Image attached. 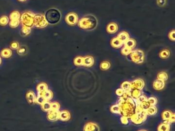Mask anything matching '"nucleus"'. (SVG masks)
Segmentation results:
<instances>
[{
    "label": "nucleus",
    "instance_id": "1",
    "mask_svg": "<svg viewBox=\"0 0 175 131\" xmlns=\"http://www.w3.org/2000/svg\"><path fill=\"white\" fill-rule=\"evenodd\" d=\"M118 104L120 108V115L130 118L135 113L136 104L131 97L120 98Z\"/></svg>",
    "mask_w": 175,
    "mask_h": 131
},
{
    "label": "nucleus",
    "instance_id": "2",
    "mask_svg": "<svg viewBox=\"0 0 175 131\" xmlns=\"http://www.w3.org/2000/svg\"><path fill=\"white\" fill-rule=\"evenodd\" d=\"M97 19L93 16L89 14L84 17L79 22L80 27L86 30H92L97 26Z\"/></svg>",
    "mask_w": 175,
    "mask_h": 131
},
{
    "label": "nucleus",
    "instance_id": "3",
    "mask_svg": "<svg viewBox=\"0 0 175 131\" xmlns=\"http://www.w3.org/2000/svg\"><path fill=\"white\" fill-rule=\"evenodd\" d=\"M45 17L48 23L55 24L61 19V13L59 10L55 9H50L46 12Z\"/></svg>",
    "mask_w": 175,
    "mask_h": 131
},
{
    "label": "nucleus",
    "instance_id": "4",
    "mask_svg": "<svg viewBox=\"0 0 175 131\" xmlns=\"http://www.w3.org/2000/svg\"><path fill=\"white\" fill-rule=\"evenodd\" d=\"M35 15V14L31 12H24L20 18L21 22L23 26L30 28L34 26V19Z\"/></svg>",
    "mask_w": 175,
    "mask_h": 131
},
{
    "label": "nucleus",
    "instance_id": "5",
    "mask_svg": "<svg viewBox=\"0 0 175 131\" xmlns=\"http://www.w3.org/2000/svg\"><path fill=\"white\" fill-rule=\"evenodd\" d=\"M147 116L146 110H143L141 112L135 113L130 117V119L135 124H140L146 120Z\"/></svg>",
    "mask_w": 175,
    "mask_h": 131
},
{
    "label": "nucleus",
    "instance_id": "6",
    "mask_svg": "<svg viewBox=\"0 0 175 131\" xmlns=\"http://www.w3.org/2000/svg\"><path fill=\"white\" fill-rule=\"evenodd\" d=\"M44 16L42 14H35L34 19V26L38 28H43L46 27L48 25Z\"/></svg>",
    "mask_w": 175,
    "mask_h": 131
},
{
    "label": "nucleus",
    "instance_id": "7",
    "mask_svg": "<svg viewBox=\"0 0 175 131\" xmlns=\"http://www.w3.org/2000/svg\"><path fill=\"white\" fill-rule=\"evenodd\" d=\"M130 54L131 59L134 63L137 64L143 63L144 61V54L141 50H135L133 52H131Z\"/></svg>",
    "mask_w": 175,
    "mask_h": 131
},
{
    "label": "nucleus",
    "instance_id": "8",
    "mask_svg": "<svg viewBox=\"0 0 175 131\" xmlns=\"http://www.w3.org/2000/svg\"><path fill=\"white\" fill-rule=\"evenodd\" d=\"M162 117L164 122L170 124L175 121V114L170 111H165L162 113Z\"/></svg>",
    "mask_w": 175,
    "mask_h": 131
},
{
    "label": "nucleus",
    "instance_id": "9",
    "mask_svg": "<svg viewBox=\"0 0 175 131\" xmlns=\"http://www.w3.org/2000/svg\"><path fill=\"white\" fill-rule=\"evenodd\" d=\"M78 16L77 15L73 13H69L68 14L66 17V21L67 23L70 25H74L78 22Z\"/></svg>",
    "mask_w": 175,
    "mask_h": 131
},
{
    "label": "nucleus",
    "instance_id": "10",
    "mask_svg": "<svg viewBox=\"0 0 175 131\" xmlns=\"http://www.w3.org/2000/svg\"><path fill=\"white\" fill-rule=\"evenodd\" d=\"M144 86V83L143 80L141 79H137L131 83V90L138 89L139 90H142Z\"/></svg>",
    "mask_w": 175,
    "mask_h": 131
},
{
    "label": "nucleus",
    "instance_id": "11",
    "mask_svg": "<svg viewBox=\"0 0 175 131\" xmlns=\"http://www.w3.org/2000/svg\"><path fill=\"white\" fill-rule=\"evenodd\" d=\"M60 111L56 110H50L47 114V118L49 120L55 122L59 119Z\"/></svg>",
    "mask_w": 175,
    "mask_h": 131
},
{
    "label": "nucleus",
    "instance_id": "12",
    "mask_svg": "<svg viewBox=\"0 0 175 131\" xmlns=\"http://www.w3.org/2000/svg\"><path fill=\"white\" fill-rule=\"evenodd\" d=\"M84 131H100V128L97 124L93 122H88L85 125Z\"/></svg>",
    "mask_w": 175,
    "mask_h": 131
},
{
    "label": "nucleus",
    "instance_id": "13",
    "mask_svg": "<svg viewBox=\"0 0 175 131\" xmlns=\"http://www.w3.org/2000/svg\"><path fill=\"white\" fill-rule=\"evenodd\" d=\"M165 86V83L164 81L160 79L156 80L153 84L154 88L156 90H162Z\"/></svg>",
    "mask_w": 175,
    "mask_h": 131
},
{
    "label": "nucleus",
    "instance_id": "14",
    "mask_svg": "<svg viewBox=\"0 0 175 131\" xmlns=\"http://www.w3.org/2000/svg\"><path fill=\"white\" fill-rule=\"evenodd\" d=\"M94 64V59L92 56H86L83 58V66L85 67H91Z\"/></svg>",
    "mask_w": 175,
    "mask_h": 131
},
{
    "label": "nucleus",
    "instance_id": "15",
    "mask_svg": "<svg viewBox=\"0 0 175 131\" xmlns=\"http://www.w3.org/2000/svg\"><path fill=\"white\" fill-rule=\"evenodd\" d=\"M70 118V114L68 111L64 110L60 112L59 119L60 120L66 122L69 120Z\"/></svg>",
    "mask_w": 175,
    "mask_h": 131
},
{
    "label": "nucleus",
    "instance_id": "16",
    "mask_svg": "<svg viewBox=\"0 0 175 131\" xmlns=\"http://www.w3.org/2000/svg\"><path fill=\"white\" fill-rule=\"evenodd\" d=\"M28 102L30 103H34L36 102V96L32 91H29L26 95Z\"/></svg>",
    "mask_w": 175,
    "mask_h": 131
},
{
    "label": "nucleus",
    "instance_id": "17",
    "mask_svg": "<svg viewBox=\"0 0 175 131\" xmlns=\"http://www.w3.org/2000/svg\"><path fill=\"white\" fill-rule=\"evenodd\" d=\"M118 27L117 25L113 23L110 24L107 28V30L110 33H115L118 31Z\"/></svg>",
    "mask_w": 175,
    "mask_h": 131
},
{
    "label": "nucleus",
    "instance_id": "18",
    "mask_svg": "<svg viewBox=\"0 0 175 131\" xmlns=\"http://www.w3.org/2000/svg\"><path fill=\"white\" fill-rule=\"evenodd\" d=\"M170 125L168 123L165 122H163L160 124L158 128V131H170Z\"/></svg>",
    "mask_w": 175,
    "mask_h": 131
},
{
    "label": "nucleus",
    "instance_id": "19",
    "mask_svg": "<svg viewBox=\"0 0 175 131\" xmlns=\"http://www.w3.org/2000/svg\"><path fill=\"white\" fill-rule=\"evenodd\" d=\"M130 91L131 97L134 99H137L142 95L141 90L138 89H133Z\"/></svg>",
    "mask_w": 175,
    "mask_h": 131
},
{
    "label": "nucleus",
    "instance_id": "20",
    "mask_svg": "<svg viewBox=\"0 0 175 131\" xmlns=\"http://www.w3.org/2000/svg\"><path fill=\"white\" fill-rule=\"evenodd\" d=\"M37 91L39 92H44L48 90V86L45 83H41L37 85Z\"/></svg>",
    "mask_w": 175,
    "mask_h": 131
},
{
    "label": "nucleus",
    "instance_id": "21",
    "mask_svg": "<svg viewBox=\"0 0 175 131\" xmlns=\"http://www.w3.org/2000/svg\"><path fill=\"white\" fill-rule=\"evenodd\" d=\"M123 42L118 38H113L111 41V45L115 48H120L122 46Z\"/></svg>",
    "mask_w": 175,
    "mask_h": 131
},
{
    "label": "nucleus",
    "instance_id": "22",
    "mask_svg": "<svg viewBox=\"0 0 175 131\" xmlns=\"http://www.w3.org/2000/svg\"><path fill=\"white\" fill-rule=\"evenodd\" d=\"M121 89L124 92H129L131 91V83L128 82H124L121 84Z\"/></svg>",
    "mask_w": 175,
    "mask_h": 131
},
{
    "label": "nucleus",
    "instance_id": "23",
    "mask_svg": "<svg viewBox=\"0 0 175 131\" xmlns=\"http://www.w3.org/2000/svg\"><path fill=\"white\" fill-rule=\"evenodd\" d=\"M12 55V51L9 49H4L1 53V56L4 58H9Z\"/></svg>",
    "mask_w": 175,
    "mask_h": 131
},
{
    "label": "nucleus",
    "instance_id": "24",
    "mask_svg": "<svg viewBox=\"0 0 175 131\" xmlns=\"http://www.w3.org/2000/svg\"><path fill=\"white\" fill-rule=\"evenodd\" d=\"M42 109L45 112H49L51 110V103L49 102V101H46L45 103L41 104Z\"/></svg>",
    "mask_w": 175,
    "mask_h": 131
},
{
    "label": "nucleus",
    "instance_id": "25",
    "mask_svg": "<svg viewBox=\"0 0 175 131\" xmlns=\"http://www.w3.org/2000/svg\"><path fill=\"white\" fill-rule=\"evenodd\" d=\"M21 18L20 13L18 11H15L11 12V13L10 14L9 16V19L10 20H20Z\"/></svg>",
    "mask_w": 175,
    "mask_h": 131
},
{
    "label": "nucleus",
    "instance_id": "26",
    "mask_svg": "<svg viewBox=\"0 0 175 131\" xmlns=\"http://www.w3.org/2000/svg\"><path fill=\"white\" fill-rule=\"evenodd\" d=\"M118 38L123 43V42H125L127 39H129V36L127 34V33L125 32H121L120 34H119V35L118 36Z\"/></svg>",
    "mask_w": 175,
    "mask_h": 131
},
{
    "label": "nucleus",
    "instance_id": "27",
    "mask_svg": "<svg viewBox=\"0 0 175 131\" xmlns=\"http://www.w3.org/2000/svg\"><path fill=\"white\" fill-rule=\"evenodd\" d=\"M146 112L148 115H154L157 113V108L155 106H150L147 110H146Z\"/></svg>",
    "mask_w": 175,
    "mask_h": 131
},
{
    "label": "nucleus",
    "instance_id": "28",
    "mask_svg": "<svg viewBox=\"0 0 175 131\" xmlns=\"http://www.w3.org/2000/svg\"><path fill=\"white\" fill-rule=\"evenodd\" d=\"M136 45V43L134 40L132 39H129L125 42V47H127L130 49L134 48Z\"/></svg>",
    "mask_w": 175,
    "mask_h": 131
},
{
    "label": "nucleus",
    "instance_id": "29",
    "mask_svg": "<svg viewBox=\"0 0 175 131\" xmlns=\"http://www.w3.org/2000/svg\"><path fill=\"white\" fill-rule=\"evenodd\" d=\"M53 93L52 91L49 90H47L44 93L43 96L45 98L46 101H49L53 98Z\"/></svg>",
    "mask_w": 175,
    "mask_h": 131
},
{
    "label": "nucleus",
    "instance_id": "30",
    "mask_svg": "<svg viewBox=\"0 0 175 131\" xmlns=\"http://www.w3.org/2000/svg\"><path fill=\"white\" fill-rule=\"evenodd\" d=\"M9 23V18L6 16H2L0 18V25L5 26Z\"/></svg>",
    "mask_w": 175,
    "mask_h": 131
},
{
    "label": "nucleus",
    "instance_id": "31",
    "mask_svg": "<svg viewBox=\"0 0 175 131\" xmlns=\"http://www.w3.org/2000/svg\"><path fill=\"white\" fill-rule=\"evenodd\" d=\"M111 112L113 113L120 114V108L118 104L111 106Z\"/></svg>",
    "mask_w": 175,
    "mask_h": 131
},
{
    "label": "nucleus",
    "instance_id": "32",
    "mask_svg": "<svg viewBox=\"0 0 175 131\" xmlns=\"http://www.w3.org/2000/svg\"><path fill=\"white\" fill-rule=\"evenodd\" d=\"M83 58L80 56L76 57L74 60V64L75 65L77 66H83Z\"/></svg>",
    "mask_w": 175,
    "mask_h": 131
},
{
    "label": "nucleus",
    "instance_id": "33",
    "mask_svg": "<svg viewBox=\"0 0 175 131\" xmlns=\"http://www.w3.org/2000/svg\"><path fill=\"white\" fill-rule=\"evenodd\" d=\"M168 78V76L166 74V73L164 72H160L158 75V79H160L161 80H163L164 82L166 81V80Z\"/></svg>",
    "mask_w": 175,
    "mask_h": 131
},
{
    "label": "nucleus",
    "instance_id": "34",
    "mask_svg": "<svg viewBox=\"0 0 175 131\" xmlns=\"http://www.w3.org/2000/svg\"><path fill=\"white\" fill-rule=\"evenodd\" d=\"M20 23V20H10L9 26L11 28H16L19 25Z\"/></svg>",
    "mask_w": 175,
    "mask_h": 131
},
{
    "label": "nucleus",
    "instance_id": "35",
    "mask_svg": "<svg viewBox=\"0 0 175 131\" xmlns=\"http://www.w3.org/2000/svg\"><path fill=\"white\" fill-rule=\"evenodd\" d=\"M148 99V98L146 97V96H145L144 95H141L138 99H135V100H136V101H135V102L136 103H142V102L147 101Z\"/></svg>",
    "mask_w": 175,
    "mask_h": 131
},
{
    "label": "nucleus",
    "instance_id": "36",
    "mask_svg": "<svg viewBox=\"0 0 175 131\" xmlns=\"http://www.w3.org/2000/svg\"><path fill=\"white\" fill-rule=\"evenodd\" d=\"M45 102H46V99L43 96L37 95V96L36 98V103L40 104H42Z\"/></svg>",
    "mask_w": 175,
    "mask_h": 131
},
{
    "label": "nucleus",
    "instance_id": "37",
    "mask_svg": "<svg viewBox=\"0 0 175 131\" xmlns=\"http://www.w3.org/2000/svg\"><path fill=\"white\" fill-rule=\"evenodd\" d=\"M30 32H31V28L30 27L23 26V27L22 29V32L23 34H24L25 36H27L30 33Z\"/></svg>",
    "mask_w": 175,
    "mask_h": 131
},
{
    "label": "nucleus",
    "instance_id": "38",
    "mask_svg": "<svg viewBox=\"0 0 175 131\" xmlns=\"http://www.w3.org/2000/svg\"><path fill=\"white\" fill-rule=\"evenodd\" d=\"M148 103L150 104V106H155L157 103V99L155 97H150L148 98Z\"/></svg>",
    "mask_w": 175,
    "mask_h": 131
},
{
    "label": "nucleus",
    "instance_id": "39",
    "mask_svg": "<svg viewBox=\"0 0 175 131\" xmlns=\"http://www.w3.org/2000/svg\"><path fill=\"white\" fill-rule=\"evenodd\" d=\"M131 49L126 47H124L121 50L122 54L125 56L129 55L131 53Z\"/></svg>",
    "mask_w": 175,
    "mask_h": 131
},
{
    "label": "nucleus",
    "instance_id": "40",
    "mask_svg": "<svg viewBox=\"0 0 175 131\" xmlns=\"http://www.w3.org/2000/svg\"><path fill=\"white\" fill-rule=\"evenodd\" d=\"M110 64L108 62H103L101 64V68L103 70H108L110 68Z\"/></svg>",
    "mask_w": 175,
    "mask_h": 131
},
{
    "label": "nucleus",
    "instance_id": "41",
    "mask_svg": "<svg viewBox=\"0 0 175 131\" xmlns=\"http://www.w3.org/2000/svg\"><path fill=\"white\" fill-rule=\"evenodd\" d=\"M141 107L142 108V109L144 110H147L148 108L150 106V104L148 103V100L147 101H145V102H142V103H139Z\"/></svg>",
    "mask_w": 175,
    "mask_h": 131
},
{
    "label": "nucleus",
    "instance_id": "42",
    "mask_svg": "<svg viewBox=\"0 0 175 131\" xmlns=\"http://www.w3.org/2000/svg\"><path fill=\"white\" fill-rule=\"evenodd\" d=\"M51 110H56V111H59V109L60 108V105L58 103L54 102L53 103H51Z\"/></svg>",
    "mask_w": 175,
    "mask_h": 131
},
{
    "label": "nucleus",
    "instance_id": "43",
    "mask_svg": "<svg viewBox=\"0 0 175 131\" xmlns=\"http://www.w3.org/2000/svg\"><path fill=\"white\" fill-rule=\"evenodd\" d=\"M160 56L161 58H166L169 56V52L168 50H163L160 53Z\"/></svg>",
    "mask_w": 175,
    "mask_h": 131
},
{
    "label": "nucleus",
    "instance_id": "44",
    "mask_svg": "<svg viewBox=\"0 0 175 131\" xmlns=\"http://www.w3.org/2000/svg\"><path fill=\"white\" fill-rule=\"evenodd\" d=\"M121 122L122 123L124 124H127L129 123V118L122 116V117L121 118Z\"/></svg>",
    "mask_w": 175,
    "mask_h": 131
},
{
    "label": "nucleus",
    "instance_id": "45",
    "mask_svg": "<svg viewBox=\"0 0 175 131\" xmlns=\"http://www.w3.org/2000/svg\"><path fill=\"white\" fill-rule=\"evenodd\" d=\"M10 47L11 48V49H18V44L17 42H13L11 43Z\"/></svg>",
    "mask_w": 175,
    "mask_h": 131
},
{
    "label": "nucleus",
    "instance_id": "46",
    "mask_svg": "<svg viewBox=\"0 0 175 131\" xmlns=\"http://www.w3.org/2000/svg\"><path fill=\"white\" fill-rule=\"evenodd\" d=\"M124 91L121 88V89H117V90H116V94H117L118 96H120V97H121V96L123 95V94L124 93Z\"/></svg>",
    "mask_w": 175,
    "mask_h": 131
},
{
    "label": "nucleus",
    "instance_id": "47",
    "mask_svg": "<svg viewBox=\"0 0 175 131\" xmlns=\"http://www.w3.org/2000/svg\"><path fill=\"white\" fill-rule=\"evenodd\" d=\"M157 3L160 6H163L166 3V0H157Z\"/></svg>",
    "mask_w": 175,
    "mask_h": 131
},
{
    "label": "nucleus",
    "instance_id": "48",
    "mask_svg": "<svg viewBox=\"0 0 175 131\" xmlns=\"http://www.w3.org/2000/svg\"><path fill=\"white\" fill-rule=\"evenodd\" d=\"M18 54H20V55H23L24 54H25V48H20L19 49H18Z\"/></svg>",
    "mask_w": 175,
    "mask_h": 131
},
{
    "label": "nucleus",
    "instance_id": "49",
    "mask_svg": "<svg viewBox=\"0 0 175 131\" xmlns=\"http://www.w3.org/2000/svg\"><path fill=\"white\" fill-rule=\"evenodd\" d=\"M169 38L171 40H172L173 41H175V31H173L172 32H170L169 35Z\"/></svg>",
    "mask_w": 175,
    "mask_h": 131
},
{
    "label": "nucleus",
    "instance_id": "50",
    "mask_svg": "<svg viewBox=\"0 0 175 131\" xmlns=\"http://www.w3.org/2000/svg\"><path fill=\"white\" fill-rule=\"evenodd\" d=\"M19 1H20V2H25V1H26V0H18Z\"/></svg>",
    "mask_w": 175,
    "mask_h": 131
},
{
    "label": "nucleus",
    "instance_id": "51",
    "mask_svg": "<svg viewBox=\"0 0 175 131\" xmlns=\"http://www.w3.org/2000/svg\"><path fill=\"white\" fill-rule=\"evenodd\" d=\"M146 131V130H140V131Z\"/></svg>",
    "mask_w": 175,
    "mask_h": 131
},
{
    "label": "nucleus",
    "instance_id": "52",
    "mask_svg": "<svg viewBox=\"0 0 175 131\" xmlns=\"http://www.w3.org/2000/svg\"><path fill=\"white\" fill-rule=\"evenodd\" d=\"M1 64V57H0V64Z\"/></svg>",
    "mask_w": 175,
    "mask_h": 131
}]
</instances>
